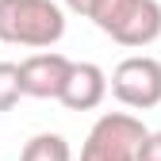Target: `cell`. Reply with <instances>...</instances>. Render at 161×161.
<instances>
[{
  "label": "cell",
  "mask_w": 161,
  "mask_h": 161,
  "mask_svg": "<svg viewBox=\"0 0 161 161\" xmlns=\"http://www.w3.org/2000/svg\"><path fill=\"white\" fill-rule=\"evenodd\" d=\"M62 4H65L73 15H85V19H88V12H92V4H96V0H62Z\"/></svg>",
  "instance_id": "10"
},
{
  "label": "cell",
  "mask_w": 161,
  "mask_h": 161,
  "mask_svg": "<svg viewBox=\"0 0 161 161\" xmlns=\"http://www.w3.org/2000/svg\"><path fill=\"white\" fill-rule=\"evenodd\" d=\"M108 96V73L100 69L96 62H73L69 77H65V88H62V104L69 111H92L104 104Z\"/></svg>",
  "instance_id": "6"
},
{
  "label": "cell",
  "mask_w": 161,
  "mask_h": 161,
  "mask_svg": "<svg viewBox=\"0 0 161 161\" xmlns=\"http://www.w3.org/2000/svg\"><path fill=\"white\" fill-rule=\"evenodd\" d=\"M108 88H111V96H115L123 108L150 111V108L161 104V62L150 58V54L123 58V62L115 65Z\"/></svg>",
  "instance_id": "4"
},
{
  "label": "cell",
  "mask_w": 161,
  "mask_h": 161,
  "mask_svg": "<svg viewBox=\"0 0 161 161\" xmlns=\"http://www.w3.org/2000/svg\"><path fill=\"white\" fill-rule=\"evenodd\" d=\"M19 161H73V150L62 134H35L23 146Z\"/></svg>",
  "instance_id": "7"
},
{
  "label": "cell",
  "mask_w": 161,
  "mask_h": 161,
  "mask_svg": "<svg viewBox=\"0 0 161 161\" xmlns=\"http://www.w3.org/2000/svg\"><path fill=\"white\" fill-rule=\"evenodd\" d=\"M69 69H73V62L65 54H54V50L31 54L19 62V92L35 96V100H58L65 88Z\"/></svg>",
  "instance_id": "5"
},
{
  "label": "cell",
  "mask_w": 161,
  "mask_h": 161,
  "mask_svg": "<svg viewBox=\"0 0 161 161\" xmlns=\"http://www.w3.org/2000/svg\"><path fill=\"white\" fill-rule=\"evenodd\" d=\"M88 19L111 35L119 46L142 50L161 38V4L157 0H96Z\"/></svg>",
  "instance_id": "2"
},
{
  "label": "cell",
  "mask_w": 161,
  "mask_h": 161,
  "mask_svg": "<svg viewBox=\"0 0 161 161\" xmlns=\"http://www.w3.org/2000/svg\"><path fill=\"white\" fill-rule=\"evenodd\" d=\"M134 161H161V130H150L138 146V157Z\"/></svg>",
  "instance_id": "9"
},
{
  "label": "cell",
  "mask_w": 161,
  "mask_h": 161,
  "mask_svg": "<svg viewBox=\"0 0 161 161\" xmlns=\"http://www.w3.org/2000/svg\"><path fill=\"white\" fill-rule=\"evenodd\" d=\"M65 35V12L54 0H0V42L46 50Z\"/></svg>",
  "instance_id": "1"
},
{
  "label": "cell",
  "mask_w": 161,
  "mask_h": 161,
  "mask_svg": "<svg viewBox=\"0 0 161 161\" xmlns=\"http://www.w3.org/2000/svg\"><path fill=\"white\" fill-rule=\"evenodd\" d=\"M19 65L15 62H0V111H12L19 104Z\"/></svg>",
  "instance_id": "8"
},
{
  "label": "cell",
  "mask_w": 161,
  "mask_h": 161,
  "mask_svg": "<svg viewBox=\"0 0 161 161\" xmlns=\"http://www.w3.org/2000/svg\"><path fill=\"white\" fill-rule=\"evenodd\" d=\"M150 130L142 127V119L130 111H104L92 123L85 150H80V161H134L138 146Z\"/></svg>",
  "instance_id": "3"
}]
</instances>
